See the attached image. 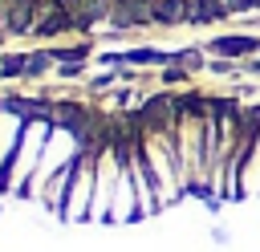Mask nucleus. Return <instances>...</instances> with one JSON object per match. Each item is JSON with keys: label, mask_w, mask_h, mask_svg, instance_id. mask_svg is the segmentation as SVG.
I'll use <instances>...</instances> for the list:
<instances>
[{"label": "nucleus", "mask_w": 260, "mask_h": 252, "mask_svg": "<svg viewBox=\"0 0 260 252\" xmlns=\"http://www.w3.org/2000/svg\"><path fill=\"white\" fill-rule=\"evenodd\" d=\"M211 57H228V61H248L260 53V37L256 33H228V37H215L211 45Z\"/></svg>", "instance_id": "f257e3e1"}]
</instances>
